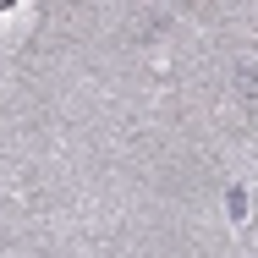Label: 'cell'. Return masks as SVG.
Listing matches in <instances>:
<instances>
[{"label": "cell", "mask_w": 258, "mask_h": 258, "mask_svg": "<svg viewBox=\"0 0 258 258\" xmlns=\"http://www.w3.org/2000/svg\"><path fill=\"white\" fill-rule=\"evenodd\" d=\"M231 214H236V220H247V192H242V187H231Z\"/></svg>", "instance_id": "6da1fadb"}]
</instances>
